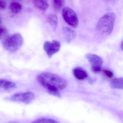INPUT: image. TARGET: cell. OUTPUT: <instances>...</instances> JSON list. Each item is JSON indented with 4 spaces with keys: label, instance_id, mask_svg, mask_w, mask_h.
<instances>
[{
    "label": "cell",
    "instance_id": "5bb4252c",
    "mask_svg": "<svg viewBox=\"0 0 123 123\" xmlns=\"http://www.w3.org/2000/svg\"><path fill=\"white\" fill-rule=\"evenodd\" d=\"M10 11L13 13L17 14L19 13L22 9V6L19 3L13 2L11 3L9 5Z\"/></svg>",
    "mask_w": 123,
    "mask_h": 123
},
{
    "label": "cell",
    "instance_id": "7402d4cb",
    "mask_svg": "<svg viewBox=\"0 0 123 123\" xmlns=\"http://www.w3.org/2000/svg\"><path fill=\"white\" fill-rule=\"evenodd\" d=\"M121 48L122 50H123V40L122 42L121 43Z\"/></svg>",
    "mask_w": 123,
    "mask_h": 123
},
{
    "label": "cell",
    "instance_id": "d6986e66",
    "mask_svg": "<svg viewBox=\"0 0 123 123\" xmlns=\"http://www.w3.org/2000/svg\"><path fill=\"white\" fill-rule=\"evenodd\" d=\"M91 70L94 73H98L102 71V67H91Z\"/></svg>",
    "mask_w": 123,
    "mask_h": 123
},
{
    "label": "cell",
    "instance_id": "cb8c5ba5",
    "mask_svg": "<svg viewBox=\"0 0 123 123\" xmlns=\"http://www.w3.org/2000/svg\"><path fill=\"white\" fill-rule=\"evenodd\" d=\"M16 123V122H10V123Z\"/></svg>",
    "mask_w": 123,
    "mask_h": 123
},
{
    "label": "cell",
    "instance_id": "7c38bea8",
    "mask_svg": "<svg viewBox=\"0 0 123 123\" xmlns=\"http://www.w3.org/2000/svg\"><path fill=\"white\" fill-rule=\"evenodd\" d=\"M110 85L112 89H123V77L113 79L111 82Z\"/></svg>",
    "mask_w": 123,
    "mask_h": 123
},
{
    "label": "cell",
    "instance_id": "9c48e42d",
    "mask_svg": "<svg viewBox=\"0 0 123 123\" xmlns=\"http://www.w3.org/2000/svg\"><path fill=\"white\" fill-rule=\"evenodd\" d=\"M72 74L77 79L80 81H83L87 79L88 74L87 72L80 67H77L73 69Z\"/></svg>",
    "mask_w": 123,
    "mask_h": 123
},
{
    "label": "cell",
    "instance_id": "2e32d148",
    "mask_svg": "<svg viewBox=\"0 0 123 123\" xmlns=\"http://www.w3.org/2000/svg\"><path fill=\"white\" fill-rule=\"evenodd\" d=\"M31 123H59L53 119L50 118H41L34 121Z\"/></svg>",
    "mask_w": 123,
    "mask_h": 123
},
{
    "label": "cell",
    "instance_id": "9a60e30c",
    "mask_svg": "<svg viewBox=\"0 0 123 123\" xmlns=\"http://www.w3.org/2000/svg\"><path fill=\"white\" fill-rule=\"evenodd\" d=\"M53 8L55 11H60L63 8L65 0H52Z\"/></svg>",
    "mask_w": 123,
    "mask_h": 123
},
{
    "label": "cell",
    "instance_id": "3957f363",
    "mask_svg": "<svg viewBox=\"0 0 123 123\" xmlns=\"http://www.w3.org/2000/svg\"><path fill=\"white\" fill-rule=\"evenodd\" d=\"M24 39L21 34L16 33L6 35L2 39L3 48L6 50L14 52L18 50L23 45Z\"/></svg>",
    "mask_w": 123,
    "mask_h": 123
},
{
    "label": "cell",
    "instance_id": "ac0fdd59",
    "mask_svg": "<svg viewBox=\"0 0 123 123\" xmlns=\"http://www.w3.org/2000/svg\"><path fill=\"white\" fill-rule=\"evenodd\" d=\"M8 30L4 27L0 26V39H3L7 35Z\"/></svg>",
    "mask_w": 123,
    "mask_h": 123
},
{
    "label": "cell",
    "instance_id": "7a4b0ae2",
    "mask_svg": "<svg viewBox=\"0 0 123 123\" xmlns=\"http://www.w3.org/2000/svg\"><path fill=\"white\" fill-rule=\"evenodd\" d=\"M116 19V16L113 12L106 14L98 22L96 30L102 35H110L113 31Z\"/></svg>",
    "mask_w": 123,
    "mask_h": 123
},
{
    "label": "cell",
    "instance_id": "8992f818",
    "mask_svg": "<svg viewBox=\"0 0 123 123\" xmlns=\"http://www.w3.org/2000/svg\"><path fill=\"white\" fill-rule=\"evenodd\" d=\"M61 44L59 41L54 40L52 42L46 41L44 43L43 48L49 58L58 52L61 49Z\"/></svg>",
    "mask_w": 123,
    "mask_h": 123
},
{
    "label": "cell",
    "instance_id": "6da1fadb",
    "mask_svg": "<svg viewBox=\"0 0 123 123\" xmlns=\"http://www.w3.org/2000/svg\"><path fill=\"white\" fill-rule=\"evenodd\" d=\"M38 83L45 89L54 87L60 91L67 86V81L62 77L49 72H44L39 74L37 77Z\"/></svg>",
    "mask_w": 123,
    "mask_h": 123
},
{
    "label": "cell",
    "instance_id": "ffe728a7",
    "mask_svg": "<svg viewBox=\"0 0 123 123\" xmlns=\"http://www.w3.org/2000/svg\"><path fill=\"white\" fill-rule=\"evenodd\" d=\"M6 2L4 0H0V10L4 9L6 6Z\"/></svg>",
    "mask_w": 123,
    "mask_h": 123
},
{
    "label": "cell",
    "instance_id": "4fadbf2b",
    "mask_svg": "<svg viewBox=\"0 0 123 123\" xmlns=\"http://www.w3.org/2000/svg\"><path fill=\"white\" fill-rule=\"evenodd\" d=\"M48 21L53 30L55 31L57 29L58 24L57 16L55 14H51L48 16Z\"/></svg>",
    "mask_w": 123,
    "mask_h": 123
},
{
    "label": "cell",
    "instance_id": "e0dca14e",
    "mask_svg": "<svg viewBox=\"0 0 123 123\" xmlns=\"http://www.w3.org/2000/svg\"><path fill=\"white\" fill-rule=\"evenodd\" d=\"M103 73L105 76L108 79H112L113 77L114 74L113 72L108 69H104L102 70Z\"/></svg>",
    "mask_w": 123,
    "mask_h": 123
},
{
    "label": "cell",
    "instance_id": "8fae6325",
    "mask_svg": "<svg viewBox=\"0 0 123 123\" xmlns=\"http://www.w3.org/2000/svg\"><path fill=\"white\" fill-rule=\"evenodd\" d=\"M16 87V84L13 82L5 80L0 79V88L8 90L14 89Z\"/></svg>",
    "mask_w": 123,
    "mask_h": 123
},
{
    "label": "cell",
    "instance_id": "603a6c76",
    "mask_svg": "<svg viewBox=\"0 0 123 123\" xmlns=\"http://www.w3.org/2000/svg\"><path fill=\"white\" fill-rule=\"evenodd\" d=\"M1 22H2V21H1V18L0 17V25L1 24Z\"/></svg>",
    "mask_w": 123,
    "mask_h": 123
},
{
    "label": "cell",
    "instance_id": "5b68a950",
    "mask_svg": "<svg viewBox=\"0 0 123 123\" xmlns=\"http://www.w3.org/2000/svg\"><path fill=\"white\" fill-rule=\"evenodd\" d=\"M35 94L31 92L16 93L11 96L10 99L13 102L27 104L31 102L35 98Z\"/></svg>",
    "mask_w": 123,
    "mask_h": 123
},
{
    "label": "cell",
    "instance_id": "44dd1931",
    "mask_svg": "<svg viewBox=\"0 0 123 123\" xmlns=\"http://www.w3.org/2000/svg\"><path fill=\"white\" fill-rule=\"evenodd\" d=\"M105 0L109 3H115L118 0Z\"/></svg>",
    "mask_w": 123,
    "mask_h": 123
},
{
    "label": "cell",
    "instance_id": "ba28073f",
    "mask_svg": "<svg viewBox=\"0 0 123 123\" xmlns=\"http://www.w3.org/2000/svg\"><path fill=\"white\" fill-rule=\"evenodd\" d=\"M62 33L64 39L67 43L72 42L76 37V33L73 29L67 27L62 28Z\"/></svg>",
    "mask_w": 123,
    "mask_h": 123
},
{
    "label": "cell",
    "instance_id": "277c9868",
    "mask_svg": "<svg viewBox=\"0 0 123 123\" xmlns=\"http://www.w3.org/2000/svg\"><path fill=\"white\" fill-rule=\"evenodd\" d=\"M62 16L64 20L69 26L74 28L78 26L79 20L76 12L69 7H65L62 9Z\"/></svg>",
    "mask_w": 123,
    "mask_h": 123
},
{
    "label": "cell",
    "instance_id": "52a82bcc",
    "mask_svg": "<svg viewBox=\"0 0 123 123\" xmlns=\"http://www.w3.org/2000/svg\"><path fill=\"white\" fill-rule=\"evenodd\" d=\"M85 57L91 64V67H102L103 60L101 57L96 55L87 53Z\"/></svg>",
    "mask_w": 123,
    "mask_h": 123
},
{
    "label": "cell",
    "instance_id": "30bf717a",
    "mask_svg": "<svg viewBox=\"0 0 123 123\" xmlns=\"http://www.w3.org/2000/svg\"><path fill=\"white\" fill-rule=\"evenodd\" d=\"M35 7L40 11H45L49 6L48 0H32Z\"/></svg>",
    "mask_w": 123,
    "mask_h": 123
}]
</instances>
